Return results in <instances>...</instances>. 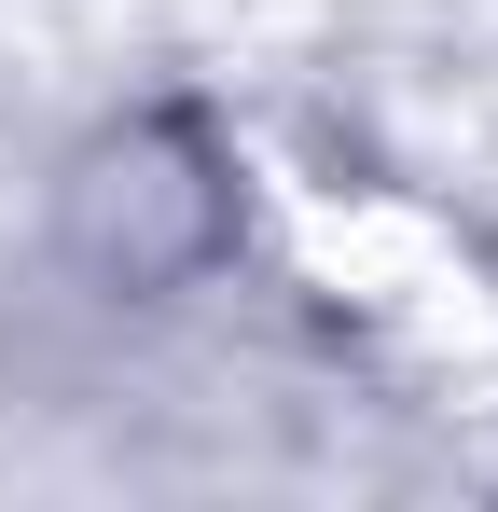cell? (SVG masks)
<instances>
[{"instance_id":"cell-1","label":"cell","mask_w":498,"mask_h":512,"mask_svg":"<svg viewBox=\"0 0 498 512\" xmlns=\"http://www.w3.org/2000/svg\"><path fill=\"white\" fill-rule=\"evenodd\" d=\"M56 250L97 277V291H194L208 263L236 250V180H222V139L180 125V111H125L83 139V167L56 180Z\"/></svg>"}]
</instances>
